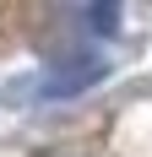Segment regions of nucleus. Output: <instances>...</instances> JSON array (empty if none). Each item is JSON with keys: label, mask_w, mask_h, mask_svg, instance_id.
<instances>
[{"label": "nucleus", "mask_w": 152, "mask_h": 157, "mask_svg": "<svg viewBox=\"0 0 152 157\" xmlns=\"http://www.w3.org/2000/svg\"><path fill=\"white\" fill-rule=\"evenodd\" d=\"M98 76V60H92V54H82V60H71V65H60V71H54V87H49V92H76V87H82V81H92Z\"/></svg>", "instance_id": "nucleus-1"}]
</instances>
